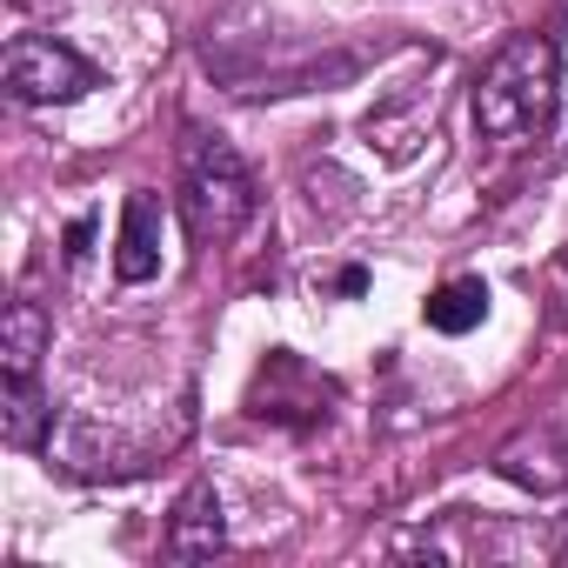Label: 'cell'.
Instances as JSON below:
<instances>
[{
    "label": "cell",
    "instance_id": "obj_1",
    "mask_svg": "<svg viewBox=\"0 0 568 568\" xmlns=\"http://www.w3.org/2000/svg\"><path fill=\"white\" fill-rule=\"evenodd\" d=\"M555 101H561V48L555 34H508L488 68L475 74V94H468V114H475V134L495 141V148H528L548 134L555 121Z\"/></svg>",
    "mask_w": 568,
    "mask_h": 568
},
{
    "label": "cell",
    "instance_id": "obj_2",
    "mask_svg": "<svg viewBox=\"0 0 568 568\" xmlns=\"http://www.w3.org/2000/svg\"><path fill=\"white\" fill-rule=\"evenodd\" d=\"M261 207V187L241 161V148L214 128H187L181 134V214L194 227V241H234Z\"/></svg>",
    "mask_w": 568,
    "mask_h": 568
},
{
    "label": "cell",
    "instance_id": "obj_3",
    "mask_svg": "<svg viewBox=\"0 0 568 568\" xmlns=\"http://www.w3.org/2000/svg\"><path fill=\"white\" fill-rule=\"evenodd\" d=\"M0 81H8V94L21 108H54V101H81L101 74H94L88 54H74L54 34H14L8 61H0Z\"/></svg>",
    "mask_w": 568,
    "mask_h": 568
},
{
    "label": "cell",
    "instance_id": "obj_4",
    "mask_svg": "<svg viewBox=\"0 0 568 568\" xmlns=\"http://www.w3.org/2000/svg\"><path fill=\"white\" fill-rule=\"evenodd\" d=\"M227 548V515L214 481H187L174 515H168V561H214Z\"/></svg>",
    "mask_w": 568,
    "mask_h": 568
},
{
    "label": "cell",
    "instance_id": "obj_5",
    "mask_svg": "<svg viewBox=\"0 0 568 568\" xmlns=\"http://www.w3.org/2000/svg\"><path fill=\"white\" fill-rule=\"evenodd\" d=\"M495 468H501L515 488L561 495V488H568V442H561L555 428H528V435H515V442L495 455Z\"/></svg>",
    "mask_w": 568,
    "mask_h": 568
},
{
    "label": "cell",
    "instance_id": "obj_6",
    "mask_svg": "<svg viewBox=\"0 0 568 568\" xmlns=\"http://www.w3.org/2000/svg\"><path fill=\"white\" fill-rule=\"evenodd\" d=\"M48 342L54 322L41 315V302H8V315H0V382H34Z\"/></svg>",
    "mask_w": 568,
    "mask_h": 568
},
{
    "label": "cell",
    "instance_id": "obj_7",
    "mask_svg": "<svg viewBox=\"0 0 568 568\" xmlns=\"http://www.w3.org/2000/svg\"><path fill=\"white\" fill-rule=\"evenodd\" d=\"M114 274L128 281V288H141V281L161 274V207H154V194H128V207H121Z\"/></svg>",
    "mask_w": 568,
    "mask_h": 568
},
{
    "label": "cell",
    "instance_id": "obj_8",
    "mask_svg": "<svg viewBox=\"0 0 568 568\" xmlns=\"http://www.w3.org/2000/svg\"><path fill=\"white\" fill-rule=\"evenodd\" d=\"M422 322H428L435 335H468V328H481V322H488V281H481V274L442 281V288L428 295V308H422Z\"/></svg>",
    "mask_w": 568,
    "mask_h": 568
},
{
    "label": "cell",
    "instance_id": "obj_9",
    "mask_svg": "<svg viewBox=\"0 0 568 568\" xmlns=\"http://www.w3.org/2000/svg\"><path fill=\"white\" fill-rule=\"evenodd\" d=\"M48 422H54V408L41 402L34 382H0V435H8V448H41Z\"/></svg>",
    "mask_w": 568,
    "mask_h": 568
},
{
    "label": "cell",
    "instance_id": "obj_10",
    "mask_svg": "<svg viewBox=\"0 0 568 568\" xmlns=\"http://www.w3.org/2000/svg\"><path fill=\"white\" fill-rule=\"evenodd\" d=\"M88 241H94V221L81 214V221L68 227V261H81V254H88Z\"/></svg>",
    "mask_w": 568,
    "mask_h": 568
}]
</instances>
